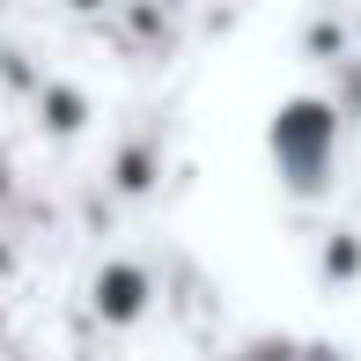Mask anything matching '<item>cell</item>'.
Listing matches in <instances>:
<instances>
[{
  "label": "cell",
  "mask_w": 361,
  "mask_h": 361,
  "mask_svg": "<svg viewBox=\"0 0 361 361\" xmlns=\"http://www.w3.org/2000/svg\"><path fill=\"white\" fill-rule=\"evenodd\" d=\"M266 162L295 200H317L332 185V170H339V111L324 96H310V89L281 96L273 118H266Z\"/></svg>",
  "instance_id": "cell-1"
},
{
  "label": "cell",
  "mask_w": 361,
  "mask_h": 361,
  "mask_svg": "<svg viewBox=\"0 0 361 361\" xmlns=\"http://www.w3.org/2000/svg\"><path fill=\"white\" fill-rule=\"evenodd\" d=\"M147 310H155V273H147L140 258H104V266L89 273V317L104 324V332H133Z\"/></svg>",
  "instance_id": "cell-2"
},
{
  "label": "cell",
  "mask_w": 361,
  "mask_h": 361,
  "mask_svg": "<svg viewBox=\"0 0 361 361\" xmlns=\"http://www.w3.org/2000/svg\"><path fill=\"white\" fill-rule=\"evenodd\" d=\"M37 118H44V133H59V140H74L81 126H89V96L74 89V81H37Z\"/></svg>",
  "instance_id": "cell-3"
},
{
  "label": "cell",
  "mask_w": 361,
  "mask_h": 361,
  "mask_svg": "<svg viewBox=\"0 0 361 361\" xmlns=\"http://www.w3.org/2000/svg\"><path fill=\"white\" fill-rule=\"evenodd\" d=\"M361 236H332V258H324V273H332V281H347V273L361 266V251H354Z\"/></svg>",
  "instance_id": "cell-4"
},
{
  "label": "cell",
  "mask_w": 361,
  "mask_h": 361,
  "mask_svg": "<svg viewBox=\"0 0 361 361\" xmlns=\"http://www.w3.org/2000/svg\"><path fill=\"white\" fill-rule=\"evenodd\" d=\"M67 8H74V15H96V8H111V0H67Z\"/></svg>",
  "instance_id": "cell-5"
},
{
  "label": "cell",
  "mask_w": 361,
  "mask_h": 361,
  "mask_svg": "<svg viewBox=\"0 0 361 361\" xmlns=\"http://www.w3.org/2000/svg\"><path fill=\"white\" fill-rule=\"evenodd\" d=\"M8 273H15V251H8V243H0V281H8Z\"/></svg>",
  "instance_id": "cell-6"
}]
</instances>
